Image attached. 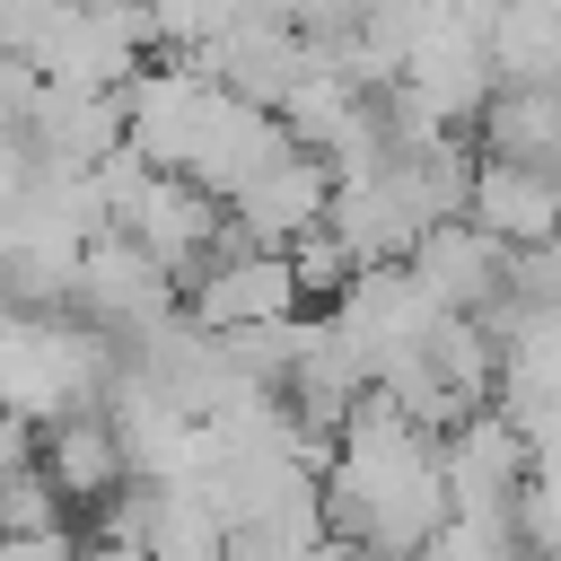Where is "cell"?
Here are the masks:
<instances>
[{
    "label": "cell",
    "mask_w": 561,
    "mask_h": 561,
    "mask_svg": "<svg viewBox=\"0 0 561 561\" xmlns=\"http://www.w3.org/2000/svg\"><path fill=\"white\" fill-rule=\"evenodd\" d=\"M447 316H500L508 307V245H491L473 219H438L421 245H412V263H403Z\"/></svg>",
    "instance_id": "277c9868"
},
{
    "label": "cell",
    "mask_w": 561,
    "mask_h": 561,
    "mask_svg": "<svg viewBox=\"0 0 561 561\" xmlns=\"http://www.w3.org/2000/svg\"><path fill=\"white\" fill-rule=\"evenodd\" d=\"M228 237H245V245H272V254H289L298 237H316L324 228V210H333V167L316 158V149H298V140H280L228 202Z\"/></svg>",
    "instance_id": "3957f363"
},
{
    "label": "cell",
    "mask_w": 561,
    "mask_h": 561,
    "mask_svg": "<svg viewBox=\"0 0 561 561\" xmlns=\"http://www.w3.org/2000/svg\"><path fill=\"white\" fill-rule=\"evenodd\" d=\"M473 158H508V167H552L561 175V88L552 79H500L491 105L473 114Z\"/></svg>",
    "instance_id": "8992f818"
},
{
    "label": "cell",
    "mask_w": 561,
    "mask_h": 561,
    "mask_svg": "<svg viewBox=\"0 0 561 561\" xmlns=\"http://www.w3.org/2000/svg\"><path fill=\"white\" fill-rule=\"evenodd\" d=\"M184 316H193L210 342H237V333H272V324L307 316V298H298L289 254L228 237V245H219V254H210V263L184 280Z\"/></svg>",
    "instance_id": "6da1fadb"
},
{
    "label": "cell",
    "mask_w": 561,
    "mask_h": 561,
    "mask_svg": "<svg viewBox=\"0 0 561 561\" xmlns=\"http://www.w3.org/2000/svg\"><path fill=\"white\" fill-rule=\"evenodd\" d=\"M35 473H44V491L61 500L70 526H96V517L140 482V473H131V447H123V430H114L105 403L44 421V430H35Z\"/></svg>",
    "instance_id": "7a4b0ae2"
},
{
    "label": "cell",
    "mask_w": 561,
    "mask_h": 561,
    "mask_svg": "<svg viewBox=\"0 0 561 561\" xmlns=\"http://www.w3.org/2000/svg\"><path fill=\"white\" fill-rule=\"evenodd\" d=\"M465 219H473V228H482L491 245L526 254V245L561 237V175H552V167H508V158H473V184H465Z\"/></svg>",
    "instance_id": "5b68a950"
}]
</instances>
